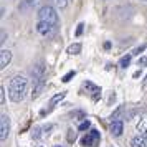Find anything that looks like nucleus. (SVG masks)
<instances>
[{"instance_id":"obj_1","label":"nucleus","mask_w":147,"mask_h":147,"mask_svg":"<svg viewBox=\"0 0 147 147\" xmlns=\"http://www.w3.org/2000/svg\"><path fill=\"white\" fill-rule=\"evenodd\" d=\"M28 89V80L22 74H17L13 80L10 81V88H8V96L13 102H20L25 99V94Z\"/></svg>"},{"instance_id":"obj_2","label":"nucleus","mask_w":147,"mask_h":147,"mask_svg":"<svg viewBox=\"0 0 147 147\" xmlns=\"http://www.w3.org/2000/svg\"><path fill=\"white\" fill-rule=\"evenodd\" d=\"M38 20L58 25V13H56V10L51 5H43L40 8V12H38Z\"/></svg>"},{"instance_id":"obj_3","label":"nucleus","mask_w":147,"mask_h":147,"mask_svg":"<svg viewBox=\"0 0 147 147\" xmlns=\"http://www.w3.org/2000/svg\"><path fill=\"white\" fill-rule=\"evenodd\" d=\"M99 139H101V134L99 131H89V132L81 139V144L84 147H96L98 144H99Z\"/></svg>"},{"instance_id":"obj_4","label":"nucleus","mask_w":147,"mask_h":147,"mask_svg":"<svg viewBox=\"0 0 147 147\" xmlns=\"http://www.w3.org/2000/svg\"><path fill=\"white\" fill-rule=\"evenodd\" d=\"M56 27L58 25H53V23H48V22H40L36 23V32L43 36H50V35H53L56 32Z\"/></svg>"},{"instance_id":"obj_5","label":"nucleus","mask_w":147,"mask_h":147,"mask_svg":"<svg viewBox=\"0 0 147 147\" xmlns=\"http://www.w3.org/2000/svg\"><path fill=\"white\" fill-rule=\"evenodd\" d=\"M10 134V117L7 114H2L0 117V139L5 140Z\"/></svg>"},{"instance_id":"obj_6","label":"nucleus","mask_w":147,"mask_h":147,"mask_svg":"<svg viewBox=\"0 0 147 147\" xmlns=\"http://www.w3.org/2000/svg\"><path fill=\"white\" fill-rule=\"evenodd\" d=\"M131 147H147V134L139 132L131 140Z\"/></svg>"},{"instance_id":"obj_7","label":"nucleus","mask_w":147,"mask_h":147,"mask_svg":"<svg viewBox=\"0 0 147 147\" xmlns=\"http://www.w3.org/2000/svg\"><path fill=\"white\" fill-rule=\"evenodd\" d=\"M83 86H84V88L88 89V91L91 93V96H93V99H94V101H98V99H99V96H101V88H99V86L93 84L91 81H86V83H84Z\"/></svg>"},{"instance_id":"obj_8","label":"nucleus","mask_w":147,"mask_h":147,"mask_svg":"<svg viewBox=\"0 0 147 147\" xmlns=\"http://www.w3.org/2000/svg\"><path fill=\"white\" fill-rule=\"evenodd\" d=\"M32 76H33V80H45V66H43V63H36L32 68Z\"/></svg>"},{"instance_id":"obj_9","label":"nucleus","mask_w":147,"mask_h":147,"mask_svg":"<svg viewBox=\"0 0 147 147\" xmlns=\"http://www.w3.org/2000/svg\"><path fill=\"white\" fill-rule=\"evenodd\" d=\"M32 98H38V94L41 93V89L45 86V80H32Z\"/></svg>"},{"instance_id":"obj_10","label":"nucleus","mask_w":147,"mask_h":147,"mask_svg":"<svg viewBox=\"0 0 147 147\" xmlns=\"http://www.w3.org/2000/svg\"><path fill=\"white\" fill-rule=\"evenodd\" d=\"M10 61H12V51L10 50H2L0 51V68L5 69Z\"/></svg>"},{"instance_id":"obj_11","label":"nucleus","mask_w":147,"mask_h":147,"mask_svg":"<svg viewBox=\"0 0 147 147\" xmlns=\"http://www.w3.org/2000/svg\"><path fill=\"white\" fill-rule=\"evenodd\" d=\"M122 129H124V122L121 119H116L111 122V134H113L114 137H119L121 134H122Z\"/></svg>"},{"instance_id":"obj_12","label":"nucleus","mask_w":147,"mask_h":147,"mask_svg":"<svg viewBox=\"0 0 147 147\" xmlns=\"http://www.w3.org/2000/svg\"><path fill=\"white\" fill-rule=\"evenodd\" d=\"M136 129L142 134H147V114H144L142 117L139 119V122L136 124Z\"/></svg>"},{"instance_id":"obj_13","label":"nucleus","mask_w":147,"mask_h":147,"mask_svg":"<svg viewBox=\"0 0 147 147\" xmlns=\"http://www.w3.org/2000/svg\"><path fill=\"white\" fill-rule=\"evenodd\" d=\"M65 96H66V93H58V94H55L53 98L50 99V102H48V104H50V107H55L58 102H60V101L65 99Z\"/></svg>"},{"instance_id":"obj_14","label":"nucleus","mask_w":147,"mask_h":147,"mask_svg":"<svg viewBox=\"0 0 147 147\" xmlns=\"http://www.w3.org/2000/svg\"><path fill=\"white\" fill-rule=\"evenodd\" d=\"M68 53H69V55L81 53V45H80V43H73V45H69V47H68Z\"/></svg>"},{"instance_id":"obj_15","label":"nucleus","mask_w":147,"mask_h":147,"mask_svg":"<svg viewBox=\"0 0 147 147\" xmlns=\"http://www.w3.org/2000/svg\"><path fill=\"white\" fill-rule=\"evenodd\" d=\"M131 56H132V55H126V56H122L121 61H119V66L121 68H127L129 66V63H131Z\"/></svg>"},{"instance_id":"obj_16","label":"nucleus","mask_w":147,"mask_h":147,"mask_svg":"<svg viewBox=\"0 0 147 147\" xmlns=\"http://www.w3.org/2000/svg\"><path fill=\"white\" fill-rule=\"evenodd\" d=\"M51 2H53L58 8H65L68 5V0H51Z\"/></svg>"},{"instance_id":"obj_17","label":"nucleus","mask_w":147,"mask_h":147,"mask_svg":"<svg viewBox=\"0 0 147 147\" xmlns=\"http://www.w3.org/2000/svg\"><path fill=\"white\" fill-rule=\"evenodd\" d=\"M89 127H91V122H89V121H83L80 126H78V129H80V131H88Z\"/></svg>"},{"instance_id":"obj_18","label":"nucleus","mask_w":147,"mask_h":147,"mask_svg":"<svg viewBox=\"0 0 147 147\" xmlns=\"http://www.w3.org/2000/svg\"><path fill=\"white\" fill-rule=\"evenodd\" d=\"M74 74H76L74 71H69V73H66L65 76H63V80H61V81H63V83H68V81H69V80L74 76Z\"/></svg>"},{"instance_id":"obj_19","label":"nucleus","mask_w":147,"mask_h":147,"mask_svg":"<svg viewBox=\"0 0 147 147\" xmlns=\"http://www.w3.org/2000/svg\"><path fill=\"white\" fill-rule=\"evenodd\" d=\"M0 104H5V88L0 86Z\"/></svg>"},{"instance_id":"obj_20","label":"nucleus","mask_w":147,"mask_h":147,"mask_svg":"<svg viewBox=\"0 0 147 147\" xmlns=\"http://www.w3.org/2000/svg\"><path fill=\"white\" fill-rule=\"evenodd\" d=\"M146 65H147V56L139 58V61H137V66H146Z\"/></svg>"},{"instance_id":"obj_21","label":"nucleus","mask_w":147,"mask_h":147,"mask_svg":"<svg viewBox=\"0 0 147 147\" xmlns=\"http://www.w3.org/2000/svg\"><path fill=\"white\" fill-rule=\"evenodd\" d=\"M146 48H147V45H140L139 48H136V50H134V55H139V53H142V51H144Z\"/></svg>"},{"instance_id":"obj_22","label":"nucleus","mask_w":147,"mask_h":147,"mask_svg":"<svg viewBox=\"0 0 147 147\" xmlns=\"http://www.w3.org/2000/svg\"><path fill=\"white\" fill-rule=\"evenodd\" d=\"M83 27H84L83 23H80V25H78V28H76V36H80V35L83 33Z\"/></svg>"},{"instance_id":"obj_23","label":"nucleus","mask_w":147,"mask_h":147,"mask_svg":"<svg viewBox=\"0 0 147 147\" xmlns=\"http://www.w3.org/2000/svg\"><path fill=\"white\" fill-rule=\"evenodd\" d=\"M27 3L30 5V7H35V5L38 3V0H27Z\"/></svg>"},{"instance_id":"obj_24","label":"nucleus","mask_w":147,"mask_h":147,"mask_svg":"<svg viewBox=\"0 0 147 147\" xmlns=\"http://www.w3.org/2000/svg\"><path fill=\"white\" fill-rule=\"evenodd\" d=\"M0 41H2V43H5V32H2V40H0Z\"/></svg>"},{"instance_id":"obj_25","label":"nucleus","mask_w":147,"mask_h":147,"mask_svg":"<svg viewBox=\"0 0 147 147\" xmlns=\"http://www.w3.org/2000/svg\"><path fill=\"white\" fill-rule=\"evenodd\" d=\"M142 88H147V76H146V80L142 81Z\"/></svg>"},{"instance_id":"obj_26","label":"nucleus","mask_w":147,"mask_h":147,"mask_svg":"<svg viewBox=\"0 0 147 147\" xmlns=\"http://www.w3.org/2000/svg\"><path fill=\"white\" fill-rule=\"evenodd\" d=\"M55 147H61V146H55Z\"/></svg>"},{"instance_id":"obj_27","label":"nucleus","mask_w":147,"mask_h":147,"mask_svg":"<svg viewBox=\"0 0 147 147\" xmlns=\"http://www.w3.org/2000/svg\"><path fill=\"white\" fill-rule=\"evenodd\" d=\"M104 2H107V0H104Z\"/></svg>"},{"instance_id":"obj_28","label":"nucleus","mask_w":147,"mask_h":147,"mask_svg":"<svg viewBox=\"0 0 147 147\" xmlns=\"http://www.w3.org/2000/svg\"><path fill=\"white\" fill-rule=\"evenodd\" d=\"M144 2H147V0H144Z\"/></svg>"}]
</instances>
